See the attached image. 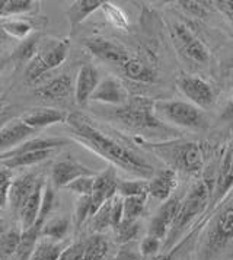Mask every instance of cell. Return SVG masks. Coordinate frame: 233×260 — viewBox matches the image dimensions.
<instances>
[{
	"label": "cell",
	"instance_id": "cell-1",
	"mask_svg": "<svg viewBox=\"0 0 233 260\" xmlns=\"http://www.w3.org/2000/svg\"><path fill=\"white\" fill-rule=\"evenodd\" d=\"M64 124L67 125L72 136L89 147L96 154L111 161V166L120 167L131 175L143 179H150L155 173V167L144 157L137 154L134 150L128 148L115 138L99 129L86 115L73 112L67 115Z\"/></svg>",
	"mask_w": 233,
	"mask_h": 260
},
{
	"label": "cell",
	"instance_id": "cell-2",
	"mask_svg": "<svg viewBox=\"0 0 233 260\" xmlns=\"http://www.w3.org/2000/svg\"><path fill=\"white\" fill-rule=\"evenodd\" d=\"M137 141L148 151L163 160L172 170H181L185 173H198L204 166V151L200 144L194 141L184 140H170L160 143L150 141Z\"/></svg>",
	"mask_w": 233,
	"mask_h": 260
},
{
	"label": "cell",
	"instance_id": "cell-3",
	"mask_svg": "<svg viewBox=\"0 0 233 260\" xmlns=\"http://www.w3.org/2000/svg\"><path fill=\"white\" fill-rule=\"evenodd\" d=\"M233 241V198L210 219L197 244L195 260H216Z\"/></svg>",
	"mask_w": 233,
	"mask_h": 260
},
{
	"label": "cell",
	"instance_id": "cell-4",
	"mask_svg": "<svg viewBox=\"0 0 233 260\" xmlns=\"http://www.w3.org/2000/svg\"><path fill=\"white\" fill-rule=\"evenodd\" d=\"M106 119L115 121L116 124L137 133H153L158 129H166V125L160 122L155 114V102L149 98L134 96L130 98L123 106H112V109L104 114Z\"/></svg>",
	"mask_w": 233,
	"mask_h": 260
},
{
	"label": "cell",
	"instance_id": "cell-5",
	"mask_svg": "<svg viewBox=\"0 0 233 260\" xmlns=\"http://www.w3.org/2000/svg\"><path fill=\"white\" fill-rule=\"evenodd\" d=\"M210 201H212V190L209 187L207 180H200L191 187L187 197L181 201L175 221L162 244L165 251H169L175 247V244L180 241L187 229L207 209Z\"/></svg>",
	"mask_w": 233,
	"mask_h": 260
},
{
	"label": "cell",
	"instance_id": "cell-6",
	"mask_svg": "<svg viewBox=\"0 0 233 260\" xmlns=\"http://www.w3.org/2000/svg\"><path fill=\"white\" fill-rule=\"evenodd\" d=\"M155 114L160 122L188 129H202L207 121L200 108L185 101H156Z\"/></svg>",
	"mask_w": 233,
	"mask_h": 260
},
{
	"label": "cell",
	"instance_id": "cell-7",
	"mask_svg": "<svg viewBox=\"0 0 233 260\" xmlns=\"http://www.w3.org/2000/svg\"><path fill=\"white\" fill-rule=\"evenodd\" d=\"M70 51L69 40H54L50 41L43 48H38L35 57L26 64L25 80L26 83H37L43 79L44 74L62 66L67 58Z\"/></svg>",
	"mask_w": 233,
	"mask_h": 260
},
{
	"label": "cell",
	"instance_id": "cell-8",
	"mask_svg": "<svg viewBox=\"0 0 233 260\" xmlns=\"http://www.w3.org/2000/svg\"><path fill=\"white\" fill-rule=\"evenodd\" d=\"M170 37L175 47L184 54L187 58H190L195 62H206L210 58V51L204 45V42L191 31L190 28L182 23L175 22L170 26Z\"/></svg>",
	"mask_w": 233,
	"mask_h": 260
},
{
	"label": "cell",
	"instance_id": "cell-9",
	"mask_svg": "<svg viewBox=\"0 0 233 260\" xmlns=\"http://www.w3.org/2000/svg\"><path fill=\"white\" fill-rule=\"evenodd\" d=\"M177 86L181 93L190 101V104L200 109L210 108L214 102V92L212 86L206 80H202L201 77L182 74L177 79Z\"/></svg>",
	"mask_w": 233,
	"mask_h": 260
},
{
	"label": "cell",
	"instance_id": "cell-10",
	"mask_svg": "<svg viewBox=\"0 0 233 260\" xmlns=\"http://www.w3.org/2000/svg\"><path fill=\"white\" fill-rule=\"evenodd\" d=\"M85 47L98 60L106 62L109 66H115V67H121L131 57L126 47H123L121 44L115 41L106 40L104 37L88 38L85 41Z\"/></svg>",
	"mask_w": 233,
	"mask_h": 260
},
{
	"label": "cell",
	"instance_id": "cell-11",
	"mask_svg": "<svg viewBox=\"0 0 233 260\" xmlns=\"http://www.w3.org/2000/svg\"><path fill=\"white\" fill-rule=\"evenodd\" d=\"M35 96L54 104L69 102L74 96V84L69 74H60L35 89Z\"/></svg>",
	"mask_w": 233,
	"mask_h": 260
},
{
	"label": "cell",
	"instance_id": "cell-12",
	"mask_svg": "<svg viewBox=\"0 0 233 260\" xmlns=\"http://www.w3.org/2000/svg\"><path fill=\"white\" fill-rule=\"evenodd\" d=\"M130 99L128 90L121 80L116 77H105L96 86L95 92L91 96V101L96 104L109 105V106H123Z\"/></svg>",
	"mask_w": 233,
	"mask_h": 260
},
{
	"label": "cell",
	"instance_id": "cell-13",
	"mask_svg": "<svg viewBox=\"0 0 233 260\" xmlns=\"http://www.w3.org/2000/svg\"><path fill=\"white\" fill-rule=\"evenodd\" d=\"M181 199L180 198H169L166 199L159 209L156 211L155 217L150 221V225H149V236H153L156 239H159L163 244V241L166 239L168 233H169L170 227L175 221V217L178 214V209H180Z\"/></svg>",
	"mask_w": 233,
	"mask_h": 260
},
{
	"label": "cell",
	"instance_id": "cell-14",
	"mask_svg": "<svg viewBox=\"0 0 233 260\" xmlns=\"http://www.w3.org/2000/svg\"><path fill=\"white\" fill-rule=\"evenodd\" d=\"M95 172L92 169L86 167L85 165L76 161L73 158H66V160H60V161L54 163L53 169H51V183L54 187L62 189L79 177L95 176Z\"/></svg>",
	"mask_w": 233,
	"mask_h": 260
},
{
	"label": "cell",
	"instance_id": "cell-15",
	"mask_svg": "<svg viewBox=\"0 0 233 260\" xmlns=\"http://www.w3.org/2000/svg\"><path fill=\"white\" fill-rule=\"evenodd\" d=\"M116 169L114 166L106 167L102 173H98L95 176V183L92 189V205L95 212L101 208L105 202L112 199L116 195V185H118Z\"/></svg>",
	"mask_w": 233,
	"mask_h": 260
},
{
	"label": "cell",
	"instance_id": "cell-16",
	"mask_svg": "<svg viewBox=\"0 0 233 260\" xmlns=\"http://www.w3.org/2000/svg\"><path fill=\"white\" fill-rule=\"evenodd\" d=\"M99 82V73L95 67L92 64H83L79 69L74 82V102L82 108L88 106Z\"/></svg>",
	"mask_w": 233,
	"mask_h": 260
},
{
	"label": "cell",
	"instance_id": "cell-17",
	"mask_svg": "<svg viewBox=\"0 0 233 260\" xmlns=\"http://www.w3.org/2000/svg\"><path fill=\"white\" fill-rule=\"evenodd\" d=\"M41 177H38L35 173H25L18 179L12 180L8 195V207L12 209L13 214L18 215L19 209L25 204V201L31 197Z\"/></svg>",
	"mask_w": 233,
	"mask_h": 260
},
{
	"label": "cell",
	"instance_id": "cell-18",
	"mask_svg": "<svg viewBox=\"0 0 233 260\" xmlns=\"http://www.w3.org/2000/svg\"><path fill=\"white\" fill-rule=\"evenodd\" d=\"M178 176L177 172L172 169H162L155 172L153 176L148 180V195L158 201H166L170 198L172 192L177 189Z\"/></svg>",
	"mask_w": 233,
	"mask_h": 260
},
{
	"label": "cell",
	"instance_id": "cell-19",
	"mask_svg": "<svg viewBox=\"0 0 233 260\" xmlns=\"http://www.w3.org/2000/svg\"><path fill=\"white\" fill-rule=\"evenodd\" d=\"M67 115L69 114L62 109L41 106V108H32L25 114H22L19 118L22 119V122H25L34 131H37V129H41V128L50 126V125L64 122Z\"/></svg>",
	"mask_w": 233,
	"mask_h": 260
},
{
	"label": "cell",
	"instance_id": "cell-20",
	"mask_svg": "<svg viewBox=\"0 0 233 260\" xmlns=\"http://www.w3.org/2000/svg\"><path fill=\"white\" fill-rule=\"evenodd\" d=\"M35 133L37 131L22 122L21 118L9 119L0 128V148H13L19 146Z\"/></svg>",
	"mask_w": 233,
	"mask_h": 260
},
{
	"label": "cell",
	"instance_id": "cell-21",
	"mask_svg": "<svg viewBox=\"0 0 233 260\" xmlns=\"http://www.w3.org/2000/svg\"><path fill=\"white\" fill-rule=\"evenodd\" d=\"M44 186H45V180L41 177L37 183V186L31 193V197L25 201V204L22 205L19 212H18V219H19V229L22 231L30 230L34 227V224L37 222L40 209H41V199H43Z\"/></svg>",
	"mask_w": 233,
	"mask_h": 260
},
{
	"label": "cell",
	"instance_id": "cell-22",
	"mask_svg": "<svg viewBox=\"0 0 233 260\" xmlns=\"http://www.w3.org/2000/svg\"><path fill=\"white\" fill-rule=\"evenodd\" d=\"M121 73L128 80L137 83H155L158 80V73L155 67L138 57H130L127 61L120 67Z\"/></svg>",
	"mask_w": 233,
	"mask_h": 260
},
{
	"label": "cell",
	"instance_id": "cell-23",
	"mask_svg": "<svg viewBox=\"0 0 233 260\" xmlns=\"http://www.w3.org/2000/svg\"><path fill=\"white\" fill-rule=\"evenodd\" d=\"M233 187V143L227 148L224 160H223L220 173L216 180V186L212 192V204L217 205L222 201L226 193Z\"/></svg>",
	"mask_w": 233,
	"mask_h": 260
},
{
	"label": "cell",
	"instance_id": "cell-24",
	"mask_svg": "<svg viewBox=\"0 0 233 260\" xmlns=\"http://www.w3.org/2000/svg\"><path fill=\"white\" fill-rule=\"evenodd\" d=\"M67 144L66 138H31L23 141L19 146L13 147L12 150H8L5 153L0 154V160H6L11 157L19 156L23 153H30V151H40V150H59L60 147Z\"/></svg>",
	"mask_w": 233,
	"mask_h": 260
},
{
	"label": "cell",
	"instance_id": "cell-25",
	"mask_svg": "<svg viewBox=\"0 0 233 260\" xmlns=\"http://www.w3.org/2000/svg\"><path fill=\"white\" fill-rule=\"evenodd\" d=\"M102 5H104L102 0H77V2H73L70 5V8H67L64 12L67 19H69L72 32L74 31V28L79 23L85 21L89 15H92L95 11L101 9Z\"/></svg>",
	"mask_w": 233,
	"mask_h": 260
},
{
	"label": "cell",
	"instance_id": "cell-26",
	"mask_svg": "<svg viewBox=\"0 0 233 260\" xmlns=\"http://www.w3.org/2000/svg\"><path fill=\"white\" fill-rule=\"evenodd\" d=\"M57 154V150H40V151H30V153H23L19 156L11 157L6 160H0V165L5 166L9 170L13 169H19V167L34 166L38 165L41 161L48 160L50 157H54Z\"/></svg>",
	"mask_w": 233,
	"mask_h": 260
},
{
	"label": "cell",
	"instance_id": "cell-27",
	"mask_svg": "<svg viewBox=\"0 0 233 260\" xmlns=\"http://www.w3.org/2000/svg\"><path fill=\"white\" fill-rule=\"evenodd\" d=\"M40 40H41V35L40 34H32L28 38H25L16 47V50L12 52L11 61L15 66H26L35 57V54L38 51V48H40Z\"/></svg>",
	"mask_w": 233,
	"mask_h": 260
},
{
	"label": "cell",
	"instance_id": "cell-28",
	"mask_svg": "<svg viewBox=\"0 0 233 260\" xmlns=\"http://www.w3.org/2000/svg\"><path fill=\"white\" fill-rule=\"evenodd\" d=\"M70 230V219L66 217H55L44 222L40 239L50 240L54 243H62Z\"/></svg>",
	"mask_w": 233,
	"mask_h": 260
},
{
	"label": "cell",
	"instance_id": "cell-29",
	"mask_svg": "<svg viewBox=\"0 0 233 260\" xmlns=\"http://www.w3.org/2000/svg\"><path fill=\"white\" fill-rule=\"evenodd\" d=\"M2 26L5 32L8 34V37L13 40H25L30 35H32V32L35 31V19L28 21L25 16H16V18H9L2 22Z\"/></svg>",
	"mask_w": 233,
	"mask_h": 260
},
{
	"label": "cell",
	"instance_id": "cell-30",
	"mask_svg": "<svg viewBox=\"0 0 233 260\" xmlns=\"http://www.w3.org/2000/svg\"><path fill=\"white\" fill-rule=\"evenodd\" d=\"M109 250L108 240L102 234H92L85 240V260H105Z\"/></svg>",
	"mask_w": 233,
	"mask_h": 260
},
{
	"label": "cell",
	"instance_id": "cell-31",
	"mask_svg": "<svg viewBox=\"0 0 233 260\" xmlns=\"http://www.w3.org/2000/svg\"><path fill=\"white\" fill-rule=\"evenodd\" d=\"M63 250L64 247L62 243L40 239L35 244V249L32 251L30 260H59Z\"/></svg>",
	"mask_w": 233,
	"mask_h": 260
},
{
	"label": "cell",
	"instance_id": "cell-32",
	"mask_svg": "<svg viewBox=\"0 0 233 260\" xmlns=\"http://www.w3.org/2000/svg\"><path fill=\"white\" fill-rule=\"evenodd\" d=\"M22 230L11 227L0 237V260H11L21 243Z\"/></svg>",
	"mask_w": 233,
	"mask_h": 260
},
{
	"label": "cell",
	"instance_id": "cell-33",
	"mask_svg": "<svg viewBox=\"0 0 233 260\" xmlns=\"http://www.w3.org/2000/svg\"><path fill=\"white\" fill-rule=\"evenodd\" d=\"M148 197H130L123 198V219L124 221H138L146 209Z\"/></svg>",
	"mask_w": 233,
	"mask_h": 260
},
{
	"label": "cell",
	"instance_id": "cell-34",
	"mask_svg": "<svg viewBox=\"0 0 233 260\" xmlns=\"http://www.w3.org/2000/svg\"><path fill=\"white\" fill-rule=\"evenodd\" d=\"M116 195L121 198L130 197H149L148 180H118Z\"/></svg>",
	"mask_w": 233,
	"mask_h": 260
},
{
	"label": "cell",
	"instance_id": "cell-35",
	"mask_svg": "<svg viewBox=\"0 0 233 260\" xmlns=\"http://www.w3.org/2000/svg\"><path fill=\"white\" fill-rule=\"evenodd\" d=\"M95 209L92 205V199L91 197H80L76 201V207H74V224L77 229H80L82 225H85L89 219L94 217Z\"/></svg>",
	"mask_w": 233,
	"mask_h": 260
},
{
	"label": "cell",
	"instance_id": "cell-36",
	"mask_svg": "<svg viewBox=\"0 0 233 260\" xmlns=\"http://www.w3.org/2000/svg\"><path fill=\"white\" fill-rule=\"evenodd\" d=\"M111 208H112V199L105 202L91 218L92 230L95 231V234H102L106 229H111Z\"/></svg>",
	"mask_w": 233,
	"mask_h": 260
},
{
	"label": "cell",
	"instance_id": "cell-37",
	"mask_svg": "<svg viewBox=\"0 0 233 260\" xmlns=\"http://www.w3.org/2000/svg\"><path fill=\"white\" fill-rule=\"evenodd\" d=\"M116 243L126 244L130 241H136L140 234V222L138 221H121V224L115 230Z\"/></svg>",
	"mask_w": 233,
	"mask_h": 260
},
{
	"label": "cell",
	"instance_id": "cell-38",
	"mask_svg": "<svg viewBox=\"0 0 233 260\" xmlns=\"http://www.w3.org/2000/svg\"><path fill=\"white\" fill-rule=\"evenodd\" d=\"M95 176L79 177V179L73 180L72 183H69L64 189H67L72 193L77 195V198H80V197H91L92 195V189H94V183H95Z\"/></svg>",
	"mask_w": 233,
	"mask_h": 260
},
{
	"label": "cell",
	"instance_id": "cell-39",
	"mask_svg": "<svg viewBox=\"0 0 233 260\" xmlns=\"http://www.w3.org/2000/svg\"><path fill=\"white\" fill-rule=\"evenodd\" d=\"M160 249H162V241L153 236H149V234L138 243V250H140V254L143 259L156 257L159 254Z\"/></svg>",
	"mask_w": 233,
	"mask_h": 260
},
{
	"label": "cell",
	"instance_id": "cell-40",
	"mask_svg": "<svg viewBox=\"0 0 233 260\" xmlns=\"http://www.w3.org/2000/svg\"><path fill=\"white\" fill-rule=\"evenodd\" d=\"M12 173L9 169L0 165V209L5 211L8 208V195L12 183Z\"/></svg>",
	"mask_w": 233,
	"mask_h": 260
},
{
	"label": "cell",
	"instance_id": "cell-41",
	"mask_svg": "<svg viewBox=\"0 0 233 260\" xmlns=\"http://www.w3.org/2000/svg\"><path fill=\"white\" fill-rule=\"evenodd\" d=\"M112 260H143L140 250H138V244L136 241H130L126 244H121L120 249L115 253V256Z\"/></svg>",
	"mask_w": 233,
	"mask_h": 260
},
{
	"label": "cell",
	"instance_id": "cell-42",
	"mask_svg": "<svg viewBox=\"0 0 233 260\" xmlns=\"http://www.w3.org/2000/svg\"><path fill=\"white\" fill-rule=\"evenodd\" d=\"M85 241H76L62 251L59 260H85Z\"/></svg>",
	"mask_w": 233,
	"mask_h": 260
},
{
	"label": "cell",
	"instance_id": "cell-43",
	"mask_svg": "<svg viewBox=\"0 0 233 260\" xmlns=\"http://www.w3.org/2000/svg\"><path fill=\"white\" fill-rule=\"evenodd\" d=\"M101 9H104L106 18H108L109 22H111L114 26H116V28H124V26L127 25L126 16L123 15V12L120 11V9H116L114 5H109V3H105V2H104V5H102Z\"/></svg>",
	"mask_w": 233,
	"mask_h": 260
},
{
	"label": "cell",
	"instance_id": "cell-44",
	"mask_svg": "<svg viewBox=\"0 0 233 260\" xmlns=\"http://www.w3.org/2000/svg\"><path fill=\"white\" fill-rule=\"evenodd\" d=\"M181 9L190 13L195 18H206L207 16V3L206 2H178Z\"/></svg>",
	"mask_w": 233,
	"mask_h": 260
},
{
	"label": "cell",
	"instance_id": "cell-45",
	"mask_svg": "<svg viewBox=\"0 0 233 260\" xmlns=\"http://www.w3.org/2000/svg\"><path fill=\"white\" fill-rule=\"evenodd\" d=\"M214 5L233 23V0H219L214 2Z\"/></svg>",
	"mask_w": 233,
	"mask_h": 260
},
{
	"label": "cell",
	"instance_id": "cell-46",
	"mask_svg": "<svg viewBox=\"0 0 233 260\" xmlns=\"http://www.w3.org/2000/svg\"><path fill=\"white\" fill-rule=\"evenodd\" d=\"M175 251L177 250L172 249L169 251H165L163 254H159V256H156L153 260H173V254H175Z\"/></svg>",
	"mask_w": 233,
	"mask_h": 260
},
{
	"label": "cell",
	"instance_id": "cell-47",
	"mask_svg": "<svg viewBox=\"0 0 233 260\" xmlns=\"http://www.w3.org/2000/svg\"><path fill=\"white\" fill-rule=\"evenodd\" d=\"M11 229V225H9V221L6 218H3V217H0V237L8 231V230Z\"/></svg>",
	"mask_w": 233,
	"mask_h": 260
},
{
	"label": "cell",
	"instance_id": "cell-48",
	"mask_svg": "<svg viewBox=\"0 0 233 260\" xmlns=\"http://www.w3.org/2000/svg\"><path fill=\"white\" fill-rule=\"evenodd\" d=\"M9 41H11V38H9L8 34L5 32L3 26H2V22H0V45H3V44H6V42Z\"/></svg>",
	"mask_w": 233,
	"mask_h": 260
},
{
	"label": "cell",
	"instance_id": "cell-49",
	"mask_svg": "<svg viewBox=\"0 0 233 260\" xmlns=\"http://www.w3.org/2000/svg\"><path fill=\"white\" fill-rule=\"evenodd\" d=\"M8 108H9V104L5 99H0V119H3V116L6 114Z\"/></svg>",
	"mask_w": 233,
	"mask_h": 260
},
{
	"label": "cell",
	"instance_id": "cell-50",
	"mask_svg": "<svg viewBox=\"0 0 233 260\" xmlns=\"http://www.w3.org/2000/svg\"><path fill=\"white\" fill-rule=\"evenodd\" d=\"M5 66H6V60H5V58H0V73H2V70L5 69Z\"/></svg>",
	"mask_w": 233,
	"mask_h": 260
},
{
	"label": "cell",
	"instance_id": "cell-51",
	"mask_svg": "<svg viewBox=\"0 0 233 260\" xmlns=\"http://www.w3.org/2000/svg\"><path fill=\"white\" fill-rule=\"evenodd\" d=\"M5 124V121H3V119H0V128H2V125Z\"/></svg>",
	"mask_w": 233,
	"mask_h": 260
},
{
	"label": "cell",
	"instance_id": "cell-52",
	"mask_svg": "<svg viewBox=\"0 0 233 260\" xmlns=\"http://www.w3.org/2000/svg\"><path fill=\"white\" fill-rule=\"evenodd\" d=\"M2 212H3V211H2V209H0V217H2Z\"/></svg>",
	"mask_w": 233,
	"mask_h": 260
}]
</instances>
